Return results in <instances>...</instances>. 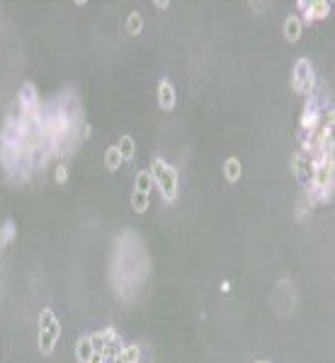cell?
I'll return each instance as SVG.
<instances>
[{"instance_id":"6da1fadb","label":"cell","mask_w":335,"mask_h":363,"mask_svg":"<svg viewBox=\"0 0 335 363\" xmlns=\"http://www.w3.org/2000/svg\"><path fill=\"white\" fill-rule=\"evenodd\" d=\"M151 177H153L156 184L161 187L165 201H173L175 194H177V174H175V169L170 167V165H165L163 160H153V172H151Z\"/></svg>"},{"instance_id":"7a4b0ae2","label":"cell","mask_w":335,"mask_h":363,"mask_svg":"<svg viewBox=\"0 0 335 363\" xmlns=\"http://www.w3.org/2000/svg\"><path fill=\"white\" fill-rule=\"evenodd\" d=\"M294 87L299 92L309 95L313 90V73H311V63L309 60H299L297 71H294Z\"/></svg>"},{"instance_id":"3957f363","label":"cell","mask_w":335,"mask_h":363,"mask_svg":"<svg viewBox=\"0 0 335 363\" xmlns=\"http://www.w3.org/2000/svg\"><path fill=\"white\" fill-rule=\"evenodd\" d=\"M316 126H318V104H316V99L311 97L309 102H306V109H304V119H301V129L306 136L316 131Z\"/></svg>"},{"instance_id":"277c9868","label":"cell","mask_w":335,"mask_h":363,"mask_svg":"<svg viewBox=\"0 0 335 363\" xmlns=\"http://www.w3.org/2000/svg\"><path fill=\"white\" fill-rule=\"evenodd\" d=\"M158 102H161L163 109H170L175 104V90L168 80H163L161 87H158Z\"/></svg>"},{"instance_id":"5b68a950","label":"cell","mask_w":335,"mask_h":363,"mask_svg":"<svg viewBox=\"0 0 335 363\" xmlns=\"http://www.w3.org/2000/svg\"><path fill=\"white\" fill-rule=\"evenodd\" d=\"M284 36L289 39V41H297L299 36H301V20H299L297 15L286 17V22H284Z\"/></svg>"},{"instance_id":"8992f818","label":"cell","mask_w":335,"mask_h":363,"mask_svg":"<svg viewBox=\"0 0 335 363\" xmlns=\"http://www.w3.org/2000/svg\"><path fill=\"white\" fill-rule=\"evenodd\" d=\"M39 332H59V322L51 310H44L39 317Z\"/></svg>"},{"instance_id":"52a82bcc","label":"cell","mask_w":335,"mask_h":363,"mask_svg":"<svg viewBox=\"0 0 335 363\" xmlns=\"http://www.w3.org/2000/svg\"><path fill=\"white\" fill-rule=\"evenodd\" d=\"M223 174H226L228 182H236L238 177H241V162H238L236 157H228V160L223 162Z\"/></svg>"},{"instance_id":"ba28073f","label":"cell","mask_w":335,"mask_h":363,"mask_svg":"<svg viewBox=\"0 0 335 363\" xmlns=\"http://www.w3.org/2000/svg\"><path fill=\"white\" fill-rule=\"evenodd\" d=\"M56 339H59V332H39V346L44 353H49L54 349V344H56Z\"/></svg>"},{"instance_id":"9c48e42d","label":"cell","mask_w":335,"mask_h":363,"mask_svg":"<svg viewBox=\"0 0 335 363\" xmlns=\"http://www.w3.org/2000/svg\"><path fill=\"white\" fill-rule=\"evenodd\" d=\"M92 353H95V349H92V344H90V337L80 339V344H78V349H75V356L83 363H87V358H90Z\"/></svg>"},{"instance_id":"30bf717a","label":"cell","mask_w":335,"mask_h":363,"mask_svg":"<svg viewBox=\"0 0 335 363\" xmlns=\"http://www.w3.org/2000/svg\"><path fill=\"white\" fill-rule=\"evenodd\" d=\"M105 165H107V169H117L122 165V155H119V150L114 145L107 148V153H105Z\"/></svg>"},{"instance_id":"8fae6325","label":"cell","mask_w":335,"mask_h":363,"mask_svg":"<svg viewBox=\"0 0 335 363\" xmlns=\"http://www.w3.org/2000/svg\"><path fill=\"white\" fill-rule=\"evenodd\" d=\"M117 150H119L122 160H129V157L134 155V141H131L129 136H124V138L119 141V145H117Z\"/></svg>"},{"instance_id":"7c38bea8","label":"cell","mask_w":335,"mask_h":363,"mask_svg":"<svg viewBox=\"0 0 335 363\" xmlns=\"http://www.w3.org/2000/svg\"><path fill=\"white\" fill-rule=\"evenodd\" d=\"M131 204H134V208H136L138 213H143V211L149 208V194L134 192V194H131Z\"/></svg>"},{"instance_id":"4fadbf2b","label":"cell","mask_w":335,"mask_h":363,"mask_svg":"<svg viewBox=\"0 0 335 363\" xmlns=\"http://www.w3.org/2000/svg\"><path fill=\"white\" fill-rule=\"evenodd\" d=\"M151 187H153V177H151V172H141V174H136V192L149 194Z\"/></svg>"},{"instance_id":"5bb4252c","label":"cell","mask_w":335,"mask_h":363,"mask_svg":"<svg viewBox=\"0 0 335 363\" xmlns=\"http://www.w3.org/2000/svg\"><path fill=\"white\" fill-rule=\"evenodd\" d=\"M122 361L124 363H136L138 361V346H134V344H129V346H124L122 349Z\"/></svg>"},{"instance_id":"9a60e30c","label":"cell","mask_w":335,"mask_h":363,"mask_svg":"<svg viewBox=\"0 0 335 363\" xmlns=\"http://www.w3.org/2000/svg\"><path fill=\"white\" fill-rule=\"evenodd\" d=\"M141 24H143L141 15H138V12H131V15H129V22H126V29H129V34H136L138 29H141Z\"/></svg>"},{"instance_id":"2e32d148","label":"cell","mask_w":335,"mask_h":363,"mask_svg":"<svg viewBox=\"0 0 335 363\" xmlns=\"http://www.w3.org/2000/svg\"><path fill=\"white\" fill-rule=\"evenodd\" d=\"M13 237H15V225H13V220H8L5 228H3V232H0V245H8Z\"/></svg>"},{"instance_id":"e0dca14e","label":"cell","mask_w":335,"mask_h":363,"mask_svg":"<svg viewBox=\"0 0 335 363\" xmlns=\"http://www.w3.org/2000/svg\"><path fill=\"white\" fill-rule=\"evenodd\" d=\"M66 177H68V174H66V167L56 169V179H59V182H66Z\"/></svg>"},{"instance_id":"ac0fdd59","label":"cell","mask_w":335,"mask_h":363,"mask_svg":"<svg viewBox=\"0 0 335 363\" xmlns=\"http://www.w3.org/2000/svg\"><path fill=\"white\" fill-rule=\"evenodd\" d=\"M260 363H265V361H260Z\"/></svg>"}]
</instances>
